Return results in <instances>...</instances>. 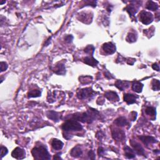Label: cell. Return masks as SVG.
I'll use <instances>...</instances> for the list:
<instances>
[{
	"label": "cell",
	"mask_w": 160,
	"mask_h": 160,
	"mask_svg": "<svg viewBox=\"0 0 160 160\" xmlns=\"http://www.w3.org/2000/svg\"><path fill=\"white\" fill-rule=\"evenodd\" d=\"M115 84V86L121 91H124L130 86V82L128 81H122V80H117Z\"/></svg>",
	"instance_id": "cell-15"
},
{
	"label": "cell",
	"mask_w": 160,
	"mask_h": 160,
	"mask_svg": "<svg viewBox=\"0 0 160 160\" xmlns=\"http://www.w3.org/2000/svg\"><path fill=\"white\" fill-rule=\"evenodd\" d=\"M104 153H105V150H103V148H102L101 147H100V148H98V154H99V156H100V155H101V156L102 155V154H103Z\"/></svg>",
	"instance_id": "cell-40"
},
{
	"label": "cell",
	"mask_w": 160,
	"mask_h": 160,
	"mask_svg": "<svg viewBox=\"0 0 160 160\" xmlns=\"http://www.w3.org/2000/svg\"><path fill=\"white\" fill-rule=\"evenodd\" d=\"M139 139L146 146L150 145V144L156 143L157 140H156L155 138L150 136H141L138 137Z\"/></svg>",
	"instance_id": "cell-14"
},
{
	"label": "cell",
	"mask_w": 160,
	"mask_h": 160,
	"mask_svg": "<svg viewBox=\"0 0 160 160\" xmlns=\"http://www.w3.org/2000/svg\"><path fill=\"white\" fill-rule=\"evenodd\" d=\"M53 70L56 74H59V75H64L66 73L65 66L61 63L56 65L55 68L53 69Z\"/></svg>",
	"instance_id": "cell-16"
},
{
	"label": "cell",
	"mask_w": 160,
	"mask_h": 160,
	"mask_svg": "<svg viewBox=\"0 0 160 160\" xmlns=\"http://www.w3.org/2000/svg\"><path fill=\"white\" fill-rule=\"evenodd\" d=\"M124 151H125V156L128 159H133L135 158L136 153L134 150H133L131 148H130L129 146H125L124 147Z\"/></svg>",
	"instance_id": "cell-20"
},
{
	"label": "cell",
	"mask_w": 160,
	"mask_h": 160,
	"mask_svg": "<svg viewBox=\"0 0 160 160\" xmlns=\"http://www.w3.org/2000/svg\"><path fill=\"white\" fill-rule=\"evenodd\" d=\"M139 19L141 22L144 25H150L153 21V15L151 13L146 12V11H142L139 14Z\"/></svg>",
	"instance_id": "cell-5"
},
{
	"label": "cell",
	"mask_w": 160,
	"mask_h": 160,
	"mask_svg": "<svg viewBox=\"0 0 160 160\" xmlns=\"http://www.w3.org/2000/svg\"><path fill=\"white\" fill-rule=\"evenodd\" d=\"M46 116L49 119L54 121L55 122L59 121L61 118V115L60 113L54 111H49L46 113Z\"/></svg>",
	"instance_id": "cell-13"
},
{
	"label": "cell",
	"mask_w": 160,
	"mask_h": 160,
	"mask_svg": "<svg viewBox=\"0 0 160 160\" xmlns=\"http://www.w3.org/2000/svg\"><path fill=\"white\" fill-rule=\"evenodd\" d=\"M126 61L128 65H133L136 61V60L134 59V58H127V59H126Z\"/></svg>",
	"instance_id": "cell-34"
},
{
	"label": "cell",
	"mask_w": 160,
	"mask_h": 160,
	"mask_svg": "<svg viewBox=\"0 0 160 160\" xmlns=\"http://www.w3.org/2000/svg\"><path fill=\"white\" fill-rule=\"evenodd\" d=\"M88 157L89 158L92 159H95V154H94V153L92 151V150H90L88 153Z\"/></svg>",
	"instance_id": "cell-35"
},
{
	"label": "cell",
	"mask_w": 160,
	"mask_h": 160,
	"mask_svg": "<svg viewBox=\"0 0 160 160\" xmlns=\"http://www.w3.org/2000/svg\"><path fill=\"white\" fill-rule=\"evenodd\" d=\"M137 40V35L133 33H129L126 37V41L129 43H134Z\"/></svg>",
	"instance_id": "cell-28"
},
{
	"label": "cell",
	"mask_w": 160,
	"mask_h": 160,
	"mask_svg": "<svg viewBox=\"0 0 160 160\" xmlns=\"http://www.w3.org/2000/svg\"><path fill=\"white\" fill-rule=\"evenodd\" d=\"M143 86H144V85L141 83L136 81L133 82L132 84V89L135 92L140 93H141Z\"/></svg>",
	"instance_id": "cell-23"
},
{
	"label": "cell",
	"mask_w": 160,
	"mask_h": 160,
	"mask_svg": "<svg viewBox=\"0 0 160 160\" xmlns=\"http://www.w3.org/2000/svg\"><path fill=\"white\" fill-rule=\"evenodd\" d=\"M78 18L79 21H81V22L86 23V24H89L92 21L93 18V15H91L90 13H81L78 14Z\"/></svg>",
	"instance_id": "cell-9"
},
{
	"label": "cell",
	"mask_w": 160,
	"mask_h": 160,
	"mask_svg": "<svg viewBox=\"0 0 160 160\" xmlns=\"http://www.w3.org/2000/svg\"><path fill=\"white\" fill-rule=\"evenodd\" d=\"M130 144L133 149H134L135 152H136L138 155H145V150H144V148L142 147L140 144L133 140L130 141Z\"/></svg>",
	"instance_id": "cell-10"
},
{
	"label": "cell",
	"mask_w": 160,
	"mask_h": 160,
	"mask_svg": "<svg viewBox=\"0 0 160 160\" xmlns=\"http://www.w3.org/2000/svg\"><path fill=\"white\" fill-rule=\"evenodd\" d=\"M151 85H152V89L154 91H159V90L160 83H159V81L158 79H153V81L151 82Z\"/></svg>",
	"instance_id": "cell-29"
},
{
	"label": "cell",
	"mask_w": 160,
	"mask_h": 160,
	"mask_svg": "<svg viewBox=\"0 0 160 160\" xmlns=\"http://www.w3.org/2000/svg\"><path fill=\"white\" fill-rule=\"evenodd\" d=\"M145 113L146 115L151 116H155L156 115V109L154 107H151V106H148L145 110Z\"/></svg>",
	"instance_id": "cell-27"
},
{
	"label": "cell",
	"mask_w": 160,
	"mask_h": 160,
	"mask_svg": "<svg viewBox=\"0 0 160 160\" xmlns=\"http://www.w3.org/2000/svg\"><path fill=\"white\" fill-rule=\"evenodd\" d=\"M82 154H83L82 149L79 145L74 147L70 152L71 156L74 158H79V156H81L82 155Z\"/></svg>",
	"instance_id": "cell-19"
},
{
	"label": "cell",
	"mask_w": 160,
	"mask_h": 160,
	"mask_svg": "<svg viewBox=\"0 0 160 160\" xmlns=\"http://www.w3.org/2000/svg\"><path fill=\"white\" fill-rule=\"evenodd\" d=\"M99 112L94 109H90L86 112L84 113H77L73 115V119L78 121H81L86 123H92L98 118Z\"/></svg>",
	"instance_id": "cell-1"
},
{
	"label": "cell",
	"mask_w": 160,
	"mask_h": 160,
	"mask_svg": "<svg viewBox=\"0 0 160 160\" xmlns=\"http://www.w3.org/2000/svg\"><path fill=\"white\" fill-rule=\"evenodd\" d=\"M64 144L63 143L58 139H53L51 141V146L55 150H60L63 148Z\"/></svg>",
	"instance_id": "cell-21"
},
{
	"label": "cell",
	"mask_w": 160,
	"mask_h": 160,
	"mask_svg": "<svg viewBox=\"0 0 160 160\" xmlns=\"http://www.w3.org/2000/svg\"><path fill=\"white\" fill-rule=\"evenodd\" d=\"M146 9L151 11H156L158 9V5L156 3H154L152 1H148L146 4Z\"/></svg>",
	"instance_id": "cell-24"
},
{
	"label": "cell",
	"mask_w": 160,
	"mask_h": 160,
	"mask_svg": "<svg viewBox=\"0 0 160 160\" xmlns=\"http://www.w3.org/2000/svg\"><path fill=\"white\" fill-rule=\"evenodd\" d=\"M103 50L108 55H112L116 52V46L111 42H108L103 44Z\"/></svg>",
	"instance_id": "cell-7"
},
{
	"label": "cell",
	"mask_w": 160,
	"mask_h": 160,
	"mask_svg": "<svg viewBox=\"0 0 160 160\" xmlns=\"http://www.w3.org/2000/svg\"><path fill=\"white\" fill-rule=\"evenodd\" d=\"M131 116H133V118H132V120L133 121H135L136 118V116H137V113H136V112H135V111H133L132 112V113H131Z\"/></svg>",
	"instance_id": "cell-39"
},
{
	"label": "cell",
	"mask_w": 160,
	"mask_h": 160,
	"mask_svg": "<svg viewBox=\"0 0 160 160\" xmlns=\"http://www.w3.org/2000/svg\"><path fill=\"white\" fill-rule=\"evenodd\" d=\"M62 129L65 132L79 131L83 130V126L79 123L74 119L68 120L62 125Z\"/></svg>",
	"instance_id": "cell-3"
},
{
	"label": "cell",
	"mask_w": 160,
	"mask_h": 160,
	"mask_svg": "<svg viewBox=\"0 0 160 160\" xmlns=\"http://www.w3.org/2000/svg\"><path fill=\"white\" fill-rule=\"evenodd\" d=\"M94 50H95V48L93 45H88L85 48L84 51L85 53H87V54L90 55V56H93Z\"/></svg>",
	"instance_id": "cell-30"
},
{
	"label": "cell",
	"mask_w": 160,
	"mask_h": 160,
	"mask_svg": "<svg viewBox=\"0 0 160 160\" xmlns=\"http://www.w3.org/2000/svg\"><path fill=\"white\" fill-rule=\"evenodd\" d=\"M83 62L85 64H86V65L93 67L97 66L98 64L99 63V62L97 60L94 59L93 56L85 57L83 59Z\"/></svg>",
	"instance_id": "cell-17"
},
{
	"label": "cell",
	"mask_w": 160,
	"mask_h": 160,
	"mask_svg": "<svg viewBox=\"0 0 160 160\" xmlns=\"http://www.w3.org/2000/svg\"><path fill=\"white\" fill-rule=\"evenodd\" d=\"M12 155L13 158L18 159H24L26 156V153L23 149L17 147L12 151Z\"/></svg>",
	"instance_id": "cell-8"
},
{
	"label": "cell",
	"mask_w": 160,
	"mask_h": 160,
	"mask_svg": "<svg viewBox=\"0 0 160 160\" xmlns=\"http://www.w3.org/2000/svg\"><path fill=\"white\" fill-rule=\"evenodd\" d=\"M112 137L117 141H123L125 139V133L123 130L119 128H115L111 131Z\"/></svg>",
	"instance_id": "cell-6"
},
{
	"label": "cell",
	"mask_w": 160,
	"mask_h": 160,
	"mask_svg": "<svg viewBox=\"0 0 160 160\" xmlns=\"http://www.w3.org/2000/svg\"><path fill=\"white\" fill-rule=\"evenodd\" d=\"M97 135H99V136H97V138H98L99 140H101V139H102V138L104 136V134H103V133L102 132H101V131H99V132H98Z\"/></svg>",
	"instance_id": "cell-38"
},
{
	"label": "cell",
	"mask_w": 160,
	"mask_h": 160,
	"mask_svg": "<svg viewBox=\"0 0 160 160\" xmlns=\"http://www.w3.org/2000/svg\"><path fill=\"white\" fill-rule=\"evenodd\" d=\"M1 150V158H3L4 156H6L8 153V149L3 146H1V150Z\"/></svg>",
	"instance_id": "cell-31"
},
{
	"label": "cell",
	"mask_w": 160,
	"mask_h": 160,
	"mask_svg": "<svg viewBox=\"0 0 160 160\" xmlns=\"http://www.w3.org/2000/svg\"><path fill=\"white\" fill-rule=\"evenodd\" d=\"M79 82L82 84H88L92 81L93 78L90 76H81L79 78Z\"/></svg>",
	"instance_id": "cell-26"
},
{
	"label": "cell",
	"mask_w": 160,
	"mask_h": 160,
	"mask_svg": "<svg viewBox=\"0 0 160 160\" xmlns=\"http://www.w3.org/2000/svg\"><path fill=\"white\" fill-rule=\"evenodd\" d=\"M123 98H124V101L127 104L131 105V104L136 103L137 99L139 98V97L136 94L126 93V94H124Z\"/></svg>",
	"instance_id": "cell-11"
},
{
	"label": "cell",
	"mask_w": 160,
	"mask_h": 160,
	"mask_svg": "<svg viewBox=\"0 0 160 160\" xmlns=\"http://www.w3.org/2000/svg\"><path fill=\"white\" fill-rule=\"evenodd\" d=\"M114 123L118 126L123 127L129 125V122L123 116H120L119 118L116 119L114 121Z\"/></svg>",
	"instance_id": "cell-18"
},
{
	"label": "cell",
	"mask_w": 160,
	"mask_h": 160,
	"mask_svg": "<svg viewBox=\"0 0 160 160\" xmlns=\"http://www.w3.org/2000/svg\"><path fill=\"white\" fill-rule=\"evenodd\" d=\"M105 97L109 101H113V102H117V101H118L120 99L118 94L115 92H112V91L106 92L105 94Z\"/></svg>",
	"instance_id": "cell-12"
},
{
	"label": "cell",
	"mask_w": 160,
	"mask_h": 160,
	"mask_svg": "<svg viewBox=\"0 0 160 160\" xmlns=\"http://www.w3.org/2000/svg\"><path fill=\"white\" fill-rule=\"evenodd\" d=\"M105 76L106 78H107L108 79H111V78H113L114 77L113 76V75L111 73H110V72L108 71H106L105 73Z\"/></svg>",
	"instance_id": "cell-36"
},
{
	"label": "cell",
	"mask_w": 160,
	"mask_h": 160,
	"mask_svg": "<svg viewBox=\"0 0 160 160\" xmlns=\"http://www.w3.org/2000/svg\"><path fill=\"white\" fill-rule=\"evenodd\" d=\"M96 93L92 88H86L78 91L77 97L80 99H85L93 97Z\"/></svg>",
	"instance_id": "cell-4"
},
{
	"label": "cell",
	"mask_w": 160,
	"mask_h": 160,
	"mask_svg": "<svg viewBox=\"0 0 160 160\" xmlns=\"http://www.w3.org/2000/svg\"><path fill=\"white\" fill-rule=\"evenodd\" d=\"M0 66H1V72L6 71L8 67L7 63H5V62H3V61H1V63H0Z\"/></svg>",
	"instance_id": "cell-32"
},
{
	"label": "cell",
	"mask_w": 160,
	"mask_h": 160,
	"mask_svg": "<svg viewBox=\"0 0 160 160\" xmlns=\"http://www.w3.org/2000/svg\"><path fill=\"white\" fill-rule=\"evenodd\" d=\"M152 68H153V70H156L157 71H159V65H158L157 63H154L153 65H152Z\"/></svg>",
	"instance_id": "cell-37"
},
{
	"label": "cell",
	"mask_w": 160,
	"mask_h": 160,
	"mask_svg": "<svg viewBox=\"0 0 160 160\" xmlns=\"http://www.w3.org/2000/svg\"><path fill=\"white\" fill-rule=\"evenodd\" d=\"M73 36L71 35L66 36L65 38V41L66 43H71L73 41Z\"/></svg>",
	"instance_id": "cell-33"
},
{
	"label": "cell",
	"mask_w": 160,
	"mask_h": 160,
	"mask_svg": "<svg viewBox=\"0 0 160 160\" xmlns=\"http://www.w3.org/2000/svg\"><path fill=\"white\" fill-rule=\"evenodd\" d=\"M41 92L39 89H32L30 90L28 93V98H36L41 96Z\"/></svg>",
	"instance_id": "cell-25"
},
{
	"label": "cell",
	"mask_w": 160,
	"mask_h": 160,
	"mask_svg": "<svg viewBox=\"0 0 160 160\" xmlns=\"http://www.w3.org/2000/svg\"><path fill=\"white\" fill-rule=\"evenodd\" d=\"M125 9L127 11L128 13L130 14V16L131 17H134L135 14L138 12V8H136V5L133 4L128 5L126 8H125Z\"/></svg>",
	"instance_id": "cell-22"
},
{
	"label": "cell",
	"mask_w": 160,
	"mask_h": 160,
	"mask_svg": "<svg viewBox=\"0 0 160 160\" xmlns=\"http://www.w3.org/2000/svg\"><path fill=\"white\" fill-rule=\"evenodd\" d=\"M32 155L35 159H50L51 156L46 148L43 145L35 147L31 151Z\"/></svg>",
	"instance_id": "cell-2"
},
{
	"label": "cell",
	"mask_w": 160,
	"mask_h": 160,
	"mask_svg": "<svg viewBox=\"0 0 160 160\" xmlns=\"http://www.w3.org/2000/svg\"><path fill=\"white\" fill-rule=\"evenodd\" d=\"M3 3H5V1H1V3H0V4H3Z\"/></svg>",
	"instance_id": "cell-41"
}]
</instances>
